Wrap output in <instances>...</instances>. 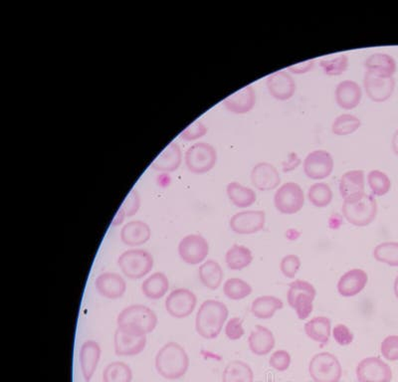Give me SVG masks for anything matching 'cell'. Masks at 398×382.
Wrapping results in <instances>:
<instances>
[{"label": "cell", "instance_id": "obj_1", "mask_svg": "<svg viewBox=\"0 0 398 382\" xmlns=\"http://www.w3.org/2000/svg\"><path fill=\"white\" fill-rule=\"evenodd\" d=\"M155 366L160 376L169 381H177L189 371V356L184 347L177 342H170L158 349Z\"/></svg>", "mask_w": 398, "mask_h": 382}, {"label": "cell", "instance_id": "obj_2", "mask_svg": "<svg viewBox=\"0 0 398 382\" xmlns=\"http://www.w3.org/2000/svg\"><path fill=\"white\" fill-rule=\"evenodd\" d=\"M228 315V308L220 300H204L195 318L197 334L205 339H216L223 329Z\"/></svg>", "mask_w": 398, "mask_h": 382}, {"label": "cell", "instance_id": "obj_3", "mask_svg": "<svg viewBox=\"0 0 398 382\" xmlns=\"http://www.w3.org/2000/svg\"><path fill=\"white\" fill-rule=\"evenodd\" d=\"M157 322V314L143 305H128L117 318V327L145 335L155 331Z\"/></svg>", "mask_w": 398, "mask_h": 382}, {"label": "cell", "instance_id": "obj_4", "mask_svg": "<svg viewBox=\"0 0 398 382\" xmlns=\"http://www.w3.org/2000/svg\"><path fill=\"white\" fill-rule=\"evenodd\" d=\"M377 202L370 194L363 193L343 202V217L348 223L357 227L370 225L377 218Z\"/></svg>", "mask_w": 398, "mask_h": 382}, {"label": "cell", "instance_id": "obj_5", "mask_svg": "<svg viewBox=\"0 0 398 382\" xmlns=\"http://www.w3.org/2000/svg\"><path fill=\"white\" fill-rule=\"evenodd\" d=\"M155 260L152 254L143 249H130L121 254L118 266L123 275L131 280H140L150 274Z\"/></svg>", "mask_w": 398, "mask_h": 382}, {"label": "cell", "instance_id": "obj_6", "mask_svg": "<svg viewBox=\"0 0 398 382\" xmlns=\"http://www.w3.org/2000/svg\"><path fill=\"white\" fill-rule=\"evenodd\" d=\"M316 291L311 283L303 280H296L289 285L287 292V302L292 309L295 310L299 320L308 319L313 312L314 300L316 299Z\"/></svg>", "mask_w": 398, "mask_h": 382}, {"label": "cell", "instance_id": "obj_7", "mask_svg": "<svg viewBox=\"0 0 398 382\" xmlns=\"http://www.w3.org/2000/svg\"><path fill=\"white\" fill-rule=\"evenodd\" d=\"M309 373L314 382H338L343 376V367L335 354L320 352L311 357Z\"/></svg>", "mask_w": 398, "mask_h": 382}, {"label": "cell", "instance_id": "obj_8", "mask_svg": "<svg viewBox=\"0 0 398 382\" xmlns=\"http://www.w3.org/2000/svg\"><path fill=\"white\" fill-rule=\"evenodd\" d=\"M185 166L194 174H204L214 169L217 152L214 145L199 142L190 145L184 155Z\"/></svg>", "mask_w": 398, "mask_h": 382}, {"label": "cell", "instance_id": "obj_9", "mask_svg": "<svg viewBox=\"0 0 398 382\" xmlns=\"http://www.w3.org/2000/svg\"><path fill=\"white\" fill-rule=\"evenodd\" d=\"M305 193L298 184L286 182L277 189L274 196V206L284 215H293L303 209Z\"/></svg>", "mask_w": 398, "mask_h": 382}, {"label": "cell", "instance_id": "obj_10", "mask_svg": "<svg viewBox=\"0 0 398 382\" xmlns=\"http://www.w3.org/2000/svg\"><path fill=\"white\" fill-rule=\"evenodd\" d=\"M335 167L333 155L325 150H316L306 155L303 169L305 176L313 181H323L332 174Z\"/></svg>", "mask_w": 398, "mask_h": 382}, {"label": "cell", "instance_id": "obj_11", "mask_svg": "<svg viewBox=\"0 0 398 382\" xmlns=\"http://www.w3.org/2000/svg\"><path fill=\"white\" fill-rule=\"evenodd\" d=\"M180 259L187 265H199L204 263L209 253V244L200 234L184 236L179 244Z\"/></svg>", "mask_w": 398, "mask_h": 382}, {"label": "cell", "instance_id": "obj_12", "mask_svg": "<svg viewBox=\"0 0 398 382\" xmlns=\"http://www.w3.org/2000/svg\"><path fill=\"white\" fill-rule=\"evenodd\" d=\"M355 374L358 382H392V371L377 356H368L358 362Z\"/></svg>", "mask_w": 398, "mask_h": 382}, {"label": "cell", "instance_id": "obj_13", "mask_svg": "<svg viewBox=\"0 0 398 382\" xmlns=\"http://www.w3.org/2000/svg\"><path fill=\"white\" fill-rule=\"evenodd\" d=\"M197 297L192 291L179 288L170 293L165 300V310L175 319H185L194 313Z\"/></svg>", "mask_w": 398, "mask_h": 382}, {"label": "cell", "instance_id": "obj_14", "mask_svg": "<svg viewBox=\"0 0 398 382\" xmlns=\"http://www.w3.org/2000/svg\"><path fill=\"white\" fill-rule=\"evenodd\" d=\"M147 342V335L117 327L114 337L115 354L118 356H138L145 351Z\"/></svg>", "mask_w": 398, "mask_h": 382}, {"label": "cell", "instance_id": "obj_15", "mask_svg": "<svg viewBox=\"0 0 398 382\" xmlns=\"http://www.w3.org/2000/svg\"><path fill=\"white\" fill-rule=\"evenodd\" d=\"M266 214L263 210L238 212L230 218L229 226L239 235H252L260 232L265 227Z\"/></svg>", "mask_w": 398, "mask_h": 382}, {"label": "cell", "instance_id": "obj_16", "mask_svg": "<svg viewBox=\"0 0 398 382\" xmlns=\"http://www.w3.org/2000/svg\"><path fill=\"white\" fill-rule=\"evenodd\" d=\"M365 94L372 102L383 103L389 100L394 93L395 79L383 78L365 71L363 78Z\"/></svg>", "mask_w": 398, "mask_h": 382}, {"label": "cell", "instance_id": "obj_17", "mask_svg": "<svg viewBox=\"0 0 398 382\" xmlns=\"http://www.w3.org/2000/svg\"><path fill=\"white\" fill-rule=\"evenodd\" d=\"M266 86L272 98L282 102L293 98L297 90L295 80L286 70L277 71L268 76L266 79Z\"/></svg>", "mask_w": 398, "mask_h": 382}, {"label": "cell", "instance_id": "obj_18", "mask_svg": "<svg viewBox=\"0 0 398 382\" xmlns=\"http://www.w3.org/2000/svg\"><path fill=\"white\" fill-rule=\"evenodd\" d=\"M252 184L260 191H271L278 189L281 176L278 169L270 162H261L254 166L251 171Z\"/></svg>", "mask_w": 398, "mask_h": 382}, {"label": "cell", "instance_id": "obj_19", "mask_svg": "<svg viewBox=\"0 0 398 382\" xmlns=\"http://www.w3.org/2000/svg\"><path fill=\"white\" fill-rule=\"evenodd\" d=\"M95 287L99 294L106 299L118 300L125 295L127 282L118 273L105 272L96 278Z\"/></svg>", "mask_w": 398, "mask_h": 382}, {"label": "cell", "instance_id": "obj_20", "mask_svg": "<svg viewBox=\"0 0 398 382\" xmlns=\"http://www.w3.org/2000/svg\"><path fill=\"white\" fill-rule=\"evenodd\" d=\"M256 100L255 89L248 85L225 99L223 106L232 114L245 115L255 107Z\"/></svg>", "mask_w": 398, "mask_h": 382}, {"label": "cell", "instance_id": "obj_21", "mask_svg": "<svg viewBox=\"0 0 398 382\" xmlns=\"http://www.w3.org/2000/svg\"><path fill=\"white\" fill-rule=\"evenodd\" d=\"M368 282L367 272L363 269H352L345 273L338 280V294L345 298L355 297L365 290Z\"/></svg>", "mask_w": 398, "mask_h": 382}, {"label": "cell", "instance_id": "obj_22", "mask_svg": "<svg viewBox=\"0 0 398 382\" xmlns=\"http://www.w3.org/2000/svg\"><path fill=\"white\" fill-rule=\"evenodd\" d=\"M101 354H102V349L100 344L93 339H88L81 346L80 367L85 382L92 381L100 362Z\"/></svg>", "mask_w": 398, "mask_h": 382}, {"label": "cell", "instance_id": "obj_23", "mask_svg": "<svg viewBox=\"0 0 398 382\" xmlns=\"http://www.w3.org/2000/svg\"><path fill=\"white\" fill-rule=\"evenodd\" d=\"M335 99L338 107L343 110H353L362 102V88L355 81H343L336 87Z\"/></svg>", "mask_w": 398, "mask_h": 382}, {"label": "cell", "instance_id": "obj_24", "mask_svg": "<svg viewBox=\"0 0 398 382\" xmlns=\"http://www.w3.org/2000/svg\"><path fill=\"white\" fill-rule=\"evenodd\" d=\"M152 237L150 225L142 220H133L126 223L121 230V240L130 247H138L148 242Z\"/></svg>", "mask_w": 398, "mask_h": 382}, {"label": "cell", "instance_id": "obj_25", "mask_svg": "<svg viewBox=\"0 0 398 382\" xmlns=\"http://www.w3.org/2000/svg\"><path fill=\"white\" fill-rule=\"evenodd\" d=\"M276 346L275 337L273 332L264 327L257 325L248 337V347L252 354L257 356H264L270 354Z\"/></svg>", "mask_w": 398, "mask_h": 382}, {"label": "cell", "instance_id": "obj_26", "mask_svg": "<svg viewBox=\"0 0 398 382\" xmlns=\"http://www.w3.org/2000/svg\"><path fill=\"white\" fill-rule=\"evenodd\" d=\"M365 172L360 169H353L343 174L340 181V193L343 201L365 193Z\"/></svg>", "mask_w": 398, "mask_h": 382}, {"label": "cell", "instance_id": "obj_27", "mask_svg": "<svg viewBox=\"0 0 398 382\" xmlns=\"http://www.w3.org/2000/svg\"><path fill=\"white\" fill-rule=\"evenodd\" d=\"M365 71L383 78H392L397 73V61L387 53H375L365 62Z\"/></svg>", "mask_w": 398, "mask_h": 382}, {"label": "cell", "instance_id": "obj_28", "mask_svg": "<svg viewBox=\"0 0 398 382\" xmlns=\"http://www.w3.org/2000/svg\"><path fill=\"white\" fill-rule=\"evenodd\" d=\"M182 160V149L175 142L169 145L153 160L150 167L157 172H172L179 169Z\"/></svg>", "mask_w": 398, "mask_h": 382}, {"label": "cell", "instance_id": "obj_29", "mask_svg": "<svg viewBox=\"0 0 398 382\" xmlns=\"http://www.w3.org/2000/svg\"><path fill=\"white\" fill-rule=\"evenodd\" d=\"M169 290V278L162 272H155L148 276L142 284L143 294L150 300L162 299L167 294Z\"/></svg>", "mask_w": 398, "mask_h": 382}, {"label": "cell", "instance_id": "obj_30", "mask_svg": "<svg viewBox=\"0 0 398 382\" xmlns=\"http://www.w3.org/2000/svg\"><path fill=\"white\" fill-rule=\"evenodd\" d=\"M304 330L311 341L326 344L330 341L332 322L328 317H315L306 322Z\"/></svg>", "mask_w": 398, "mask_h": 382}, {"label": "cell", "instance_id": "obj_31", "mask_svg": "<svg viewBox=\"0 0 398 382\" xmlns=\"http://www.w3.org/2000/svg\"><path fill=\"white\" fill-rule=\"evenodd\" d=\"M284 308L283 300L274 296H261L252 302L251 313L258 320H270Z\"/></svg>", "mask_w": 398, "mask_h": 382}, {"label": "cell", "instance_id": "obj_32", "mask_svg": "<svg viewBox=\"0 0 398 382\" xmlns=\"http://www.w3.org/2000/svg\"><path fill=\"white\" fill-rule=\"evenodd\" d=\"M200 282L207 289L215 291L219 289L223 281V270L217 261H204L199 269Z\"/></svg>", "mask_w": 398, "mask_h": 382}, {"label": "cell", "instance_id": "obj_33", "mask_svg": "<svg viewBox=\"0 0 398 382\" xmlns=\"http://www.w3.org/2000/svg\"><path fill=\"white\" fill-rule=\"evenodd\" d=\"M226 193L230 202L237 208H247L256 202V192L249 187L242 186L237 181H232L226 187Z\"/></svg>", "mask_w": 398, "mask_h": 382}, {"label": "cell", "instance_id": "obj_34", "mask_svg": "<svg viewBox=\"0 0 398 382\" xmlns=\"http://www.w3.org/2000/svg\"><path fill=\"white\" fill-rule=\"evenodd\" d=\"M253 262V253L248 247L234 244L225 254V263L232 271H241Z\"/></svg>", "mask_w": 398, "mask_h": 382}, {"label": "cell", "instance_id": "obj_35", "mask_svg": "<svg viewBox=\"0 0 398 382\" xmlns=\"http://www.w3.org/2000/svg\"><path fill=\"white\" fill-rule=\"evenodd\" d=\"M222 382H254V372L246 362L232 361L222 372Z\"/></svg>", "mask_w": 398, "mask_h": 382}, {"label": "cell", "instance_id": "obj_36", "mask_svg": "<svg viewBox=\"0 0 398 382\" xmlns=\"http://www.w3.org/2000/svg\"><path fill=\"white\" fill-rule=\"evenodd\" d=\"M332 189L326 182H316L311 184L308 191V199L311 206L316 208H326L333 201Z\"/></svg>", "mask_w": 398, "mask_h": 382}, {"label": "cell", "instance_id": "obj_37", "mask_svg": "<svg viewBox=\"0 0 398 382\" xmlns=\"http://www.w3.org/2000/svg\"><path fill=\"white\" fill-rule=\"evenodd\" d=\"M133 371L126 362L114 361L103 371V382H132Z\"/></svg>", "mask_w": 398, "mask_h": 382}, {"label": "cell", "instance_id": "obj_38", "mask_svg": "<svg viewBox=\"0 0 398 382\" xmlns=\"http://www.w3.org/2000/svg\"><path fill=\"white\" fill-rule=\"evenodd\" d=\"M252 291L251 285L241 278H230L223 285L225 297L232 300L245 299L252 294Z\"/></svg>", "mask_w": 398, "mask_h": 382}, {"label": "cell", "instance_id": "obj_39", "mask_svg": "<svg viewBox=\"0 0 398 382\" xmlns=\"http://www.w3.org/2000/svg\"><path fill=\"white\" fill-rule=\"evenodd\" d=\"M362 125V122L357 116L352 114H343L338 116L333 120L332 125V132L338 137H345L355 134Z\"/></svg>", "mask_w": 398, "mask_h": 382}, {"label": "cell", "instance_id": "obj_40", "mask_svg": "<svg viewBox=\"0 0 398 382\" xmlns=\"http://www.w3.org/2000/svg\"><path fill=\"white\" fill-rule=\"evenodd\" d=\"M373 258L377 262L385 264L390 267H398V242H382L378 244L373 250Z\"/></svg>", "mask_w": 398, "mask_h": 382}, {"label": "cell", "instance_id": "obj_41", "mask_svg": "<svg viewBox=\"0 0 398 382\" xmlns=\"http://www.w3.org/2000/svg\"><path fill=\"white\" fill-rule=\"evenodd\" d=\"M367 184L375 196H385L392 189V181L385 172L373 169L368 172Z\"/></svg>", "mask_w": 398, "mask_h": 382}, {"label": "cell", "instance_id": "obj_42", "mask_svg": "<svg viewBox=\"0 0 398 382\" xmlns=\"http://www.w3.org/2000/svg\"><path fill=\"white\" fill-rule=\"evenodd\" d=\"M320 67L324 73L328 76L343 75L348 68V57L346 54H341L337 57L323 59L320 62Z\"/></svg>", "mask_w": 398, "mask_h": 382}, {"label": "cell", "instance_id": "obj_43", "mask_svg": "<svg viewBox=\"0 0 398 382\" xmlns=\"http://www.w3.org/2000/svg\"><path fill=\"white\" fill-rule=\"evenodd\" d=\"M301 268L300 258L294 254L286 255L285 257L282 259L280 262V271L282 274L285 276L288 279H294L297 273L299 272Z\"/></svg>", "mask_w": 398, "mask_h": 382}, {"label": "cell", "instance_id": "obj_44", "mask_svg": "<svg viewBox=\"0 0 398 382\" xmlns=\"http://www.w3.org/2000/svg\"><path fill=\"white\" fill-rule=\"evenodd\" d=\"M380 352L388 361H398V336H387L380 344Z\"/></svg>", "mask_w": 398, "mask_h": 382}, {"label": "cell", "instance_id": "obj_45", "mask_svg": "<svg viewBox=\"0 0 398 382\" xmlns=\"http://www.w3.org/2000/svg\"><path fill=\"white\" fill-rule=\"evenodd\" d=\"M225 335L230 341H238L245 335L243 327V320L241 318L234 317L225 325Z\"/></svg>", "mask_w": 398, "mask_h": 382}, {"label": "cell", "instance_id": "obj_46", "mask_svg": "<svg viewBox=\"0 0 398 382\" xmlns=\"http://www.w3.org/2000/svg\"><path fill=\"white\" fill-rule=\"evenodd\" d=\"M291 354L285 349L274 352L269 359V364L277 371H286L291 366Z\"/></svg>", "mask_w": 398, "mask_h": 382}, {"label": "cell", "instance_id": "obj_47", "mask_svg": "<svg viewBox=\"0 0 398 382\" xmlns=\"http://www.w3.org/2000/svg\"><path fill=\"white\" fill-rule=\"evenodd\" d=\"M206 125L204 123L200 122V120H195L187 129L182 130L180 137L182 140H187V142H192V140L201 139V137L206 135Z\"/></svg>", "mask_w": 398, "mask_h": 382}, {"label": "cell", "instance_id": "obj_48", "mask_svg": "<svg viewBox=\"0 0 398 382\" xmlns=\"http://www.w3.org/2000/svg\"><path fill=\"white\" fill-rule=\"evenodd\" d=\"M140 207V197L138 191L135 189L128 194L127 198L123 202L120 208L122 209L126 217H133L138 211Z\"/></svg>", "mask_w": 398, "mask_h": 382}, {"label": "cell", "instance_id": "obj_49", "mask_svg": "<svg viewBox=\"0 0 398 382\" xmlns=\"http://www.w3.org/2000/svg\"><path fill=\"white\" fill-rule=\"evenodd\" d=\"M333 337L337 344L342 347L350 346L353 341V332L347 325L343 324L336 325L333 330Z\"/></svg>", "mask_w": 398, "mask_h": 382}, {"label": "cell", "instance_id": "obj_50", "mask_svg": "<svg viewBox=\"0 0 398 382\" xmlns=\"http://www.w3.org/2000/svg\"><path fill=\"white\" fill-rule=\"evenodd\" d=\"M315 66V60L304 61V62L295 64V65L290 66L288 68L289 73L297 74V75H302L310 72L311 69Z\"/></svg>", "mask_w": 398, "mask_h": 382}, {"label": "cell", "instance_id": "obj_51", "mask_svg": "<svg viewBox=\"0 0 398 382\" xmlns=\"http://www.w3.org/2000/svg\"><path fill=\"white\" fill-rule=\"evenodd\" d=\"M125 218L126 215L125 213H123L122 209H118L117 214H116L115 218H114L112 225L115 226V227L116 226L121 225V224L123 223V220H125Z\"/></svg>", "mask_w": 398, "mask_h": 382}, {"label": "cell", "instance_id": "obj_52", "mask_svg": "<svg viewBox=\"0 0 398 382\" xmlns=\"http://www.w3.org/2000/svg\"><path fill=\"white\" fill-rule=\"evenodd\" d=\"M392 149L394 155L398 157V129L395 130L394 134L392 135Z\"/></svg>", "mask_w": 398, "mask_h": 382}, {"label": "cell", "instance_id": "obj_53", "mask_svg": "<svg viewBox=\"0 0 398 382\" xmlns=\"http://www.w3.org/2000/svg\"><path fill=\"white\" fill-rule=\"evenodd\" d=\"M393 291H394L395 297L398 300V275L397 277L395 278L394 284H393Z\"/></svg>", "mask_w": 398, "mask_h": 382}, {"label": "cell", "instance_id": "obj_54", "mask_svg": "<svg viewBox=\"0 0 398 382\" xmlns=\"http://www.w3.org/2000/svg\"><path fill=\"white\" fill-rule=\"evenodd\" d=\"M268 382H276V381H269Z\"/></svg>", "mask_w": 398, "mask_h": 382}]
</instances>
